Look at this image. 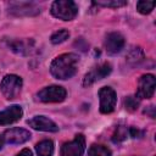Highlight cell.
I'll use <instances>...</instances> for the list:
<instances>
[{
    "label": "cell",
    "mask_w": 156,
    "mask_h": 156,
    "mask_svg": "<svg viewBox=\"0 0 156 156\" xmlns=\"http://www.w3.org/2000/svg\"><path fill=\"white\" fill-rule=\"evenodd\" d=\"M78 62L79 57L76 54L60 55L52 61L50 66V72L57 79H68L72 76H74Z\"/></svg>",
    "instance_id": "obj_1"
},
{
    "label": "cell",
    "mask_w": 156,
    "mask_h": 156,
    "mask_svg": "<svg viewBox=\"0 0 156 156\" xmlns=\"http://www.w3.org/2000/svg\"><path fill=\"white\" fill-rule=\"evenodd\" d=\"M51 13L56 18L63 21H71L77 16L78 7L76 2L71 0H56L51 5Z\"/></svg>",
    "instance_id": "obj_2"
},
{
    "label": "cell",
    "mask_w": 156,
    "mask_h": 156,
    "mask_svg": "<svg viewBox=\"0 0 156 156\" xmlns=\"http://www.w3.org/2000/svg\"><path fill=\"white\" fill-rule=\"evenodd\" d=\"M21 88H22V79H21V77H18L16 74L5 76L0 83L1 93L9 100L17 98V95L21 91Z\"/></svg>",
    "instance_id": "obj_3"
},
{
    "label": "cell",
    "mask_w": 156,
    "mask_h": 156,
    "mask_svg": "<svg viewBox=\"0 0 156 156\" xmlns=\"http://www.w3.org/2000/svg\"><path fill=\"white\" fill-rule=\"evenodd\" d=\"M66 90L60 85H50L41 89L37 96L41 102H61L66 99Z\"/></svg>",
    "instance_id": "obj_4"
},
{
    "label": "cell",
    "mask_w": 156,
    "mask_h": 156,
    "mask_svg": "<svg viewBox=\"0 0 156 156\" xmlns=\"http://www.w3.org/2000/svg\"><path fill=\"white\" fill-rule=\"evenodd\" d=\"M99 98H100V112L111 113L115 110L117 101L115 90L110 87H102L99 90Z\"/></svg>",
    "instance_id": "obj_5"
},
{
    "label": "cell",
    "mask_w": 156,
    "mask_h": 156,
    "mask_svg": "<svg viewBox=\"0 0 156 156\" xmlns=\"http://www.w3.org/2000/svg\"><path fill=\"white\" fill-rule=\"evenodd\" d=\"M85 151V139L82 134L76 135V138L65 143L61 147V156H83Z\"/></svg>",
    "instance_id": "obj_6"
},
{
    "label": "cell",
    "mask_w": 156,
    "mask_h": 156,
    "mask_svg": "<svg viewBox=\"0 0 156 156\" xmlns=\"http://www.w3.org/2000/svg\"><path fill=\"white\" fill-rule=\"evenodd\" d=\"M156 80L154 74H144L139 79L136 98L139 99H150L155 93Z\"/></svg>",
    "instance_id": "obj_7"
},
{
    "label": "cell",
    "mask_w": 156,
    "mask_h": 156,
    "mask_svg": "<svg viewBox=\"0 0 156 156\" xmlns=\"http://www.w3.org/2000/svg\"><path fill=\"white\" fill-rule=\"evenodd\" d=\"M9 12L13 16H35L40 12L39 6L33 2H11L9 5Z\"/></svg>",
    "instance_id": "obj_8"
},
{
    "label": "cell",
    "mask_w": 156,
    "mask_h": 156,
    "mask_svg": "<svg viewBox=\"0 0 156 156\" xmlns=\"http://www.w3.org/2000/svg\"><path fill=\"white\" fill-rule=\"evenodd\" d=\"M112 71V67L110 63L107 62H104L96 67H94L90 72H88L85 76H84V79H83V85L84 87H89L93 83H95L96 80L99 79H102L105 78L106 76H108Z\"/></svg>",
    "instance_id": "obj_9"
},
{
    "label": "cell",
    "mask_w": 156,
    "mask_h": 156,
    "mask_svg": "<svg viewBox=\"0 0 156 156\" xmlns=\"http://www.w3.org/2000/svg\"><path fill=\"white\" fill-rule=\"evenodd\" d=\"M27 123L29 124V127H32L35 130H41V132H57L58 127L56 126V123L51 119H49L45 116H34L33 118L28 119Z\"/></svg>",
    "instance_id": "obj_10"
},
{
    "label": "cell",
    "mask_w": 156,
    "mask_h": 156,
    "mask_svg": "<svg viewBox=\"0 0 156 156\" xmlns=\"http://www.w3.org/2000/svg\"><path fill=\"white\" fill-rule=\"evenodd\" d=\"M29 138L30 133L23 128H11L4 133V140L9 144H23Z\"/></svg>",
    "instance_id": "obj_11"
},
{
    "label": "cell",
    "mask_w": 156,
    "mask_h": 156,
    "mask_svg": "<svg viewBox=\"0 0 156 156\" xmlns=\"http://www.w3.org/2000/svg\"><path fill=\"white\" fill-rule=\"evenodd\" d=\"M23 115L22 107L18 105H12L2 111H0V126H6L17 122Z\"/></svg>",
    "instance_id": "obj_12"
},
{
    "label": "cell",
    "mask_w": 156,
    "mask_h": 156,
    "mask_svg": "<svg viewBox=\"0 0 156 156\" xmlns=\"http://www.w3.org/2000/svg\"><path fill=\"white\" fill-rule=\"evenodd\" d=\"M124 46V38L119 34V33H110L106 35L105 39V48L107 50L108 54L115 55L117 52H119Z\"/></svg>",
    "instance_id": "obj_13"
},
{
    "label": "cell",
    "mask_w": 156,
    "mask_h": 156,
    "mask_svg": "<svg viewBox=\"0 0 156 156\" xmlns=\"http://www.w3.org/2000/svg\"><path fill=\"white\" fill-rule=\"evenodd\" d=\"M37 154L39 156H52L54 152V143L51 140H43L35 146Z\"/></svg>",
    "instance_id": "obj_14"
},
{
    "label": "cell",
    "mask_w": 156,
    "mask_h": 156,
    "mask_svg": "<svg viewBox=\"0 0 156 156\" xmlns=\"http://www.w3.org/2000/svg\"><path fill=\"white\" fill-rule=\"evenodd\" d=\"M9 46L12 51L17 52V54H21V55H24L29 51V41H22V40H12L9 43Z\"/></svg>",
    "instance_id": "obj_15"
},
{
    "label": "cell",
    "mask_w": 156,
    "mask_h": 156,
    "mask_svg": "<svg viewBox=\"0 0 156 156\" xmlns=\"http://www.w3.org/2000/svg\"><path fill=\"white\" fill-rule=\"evenodd\" d=\"M89 156H111V150L104 145H91L89 151H88Z\"/></svg>",
    "instance_id": "obj_16"
},
{
    "label": "cell",
    "mask_w": 156,
    "mask_h": 156,
    "mask_svg": "<svg viewBox=\"0 0 156 156\" xmlns=\"http://www.w3.org/2000/svg\"><path fill=\"white\" fill-rule=\"evenodd\" d=\"M143 60H144V52L140 48H133L127 55V61L132 63H139Z\"/></svg>",
    "instance_id": "obj_17"
},
{
    "label": "cell",
    "mask_w": 156,
    "mask_h": 156,
    "mask_svg": "<svg viewBox=\"0 0 156 156\" xmlns=\"http://www.w3.org/2000/svg\"><path fill=\"white\" fill-rule=\"evenodd\" d=\"M68 37H69V32H68V30H66V29H60V30L55 32V33L51 35L50 40H51L52 44H60V43H63L66 39H68Z\"/></svg>",
    "instance_id": "obj_18"
},
{
    "label": "cell",
    "mask_w": 156,
    "mask_h": 156,
    "mask_svg": "<svg viewBox=\"0 0 156 156\" xmlns=\"http://www.w3.org/2000/svg\"><path fill=\"white\" fill-rule=\"evenodd\" d=\"M95 5H99V6H104V7H121V6H124L127 5V1L124 0H98V1H94Z\"/></svg>",
    "instance_id": "obj_19"
},
{
    "label": "cell",
    "mask_w": 156,
    "mask_h": 156,
    "mask_svg": "<svg viewBox=\"0 0 156 156\" xmlns=\"http://www.w3.org/2000/svg\"><path fill=\"white\" fill-rule=\"evenodd\" d=\"M155 7V1H138L136 2V10L143 13V15H147L150 13Z\"/></svg>",
    "instance_id": "obj_20"
},
{
    "label": "cell",
    "mask_w": 156,
    "mask_h": 156,
    "mask_svg": "<svg viewBox=\"0 0 156 156\" xmlns=\"http://www.w3.org/2000/svg\"><path fill=\"white\" fill-rule=\"evenodd\" d=\"M127 133H128V129L126 127H123V126H119V127H117L112 140L115 143H119V141H122V140H124L127 138Z\"/></svg>",
    "instance_id": "obj_21"
},
{
    "label": "cell",
    "mask_w": 156,
    "mask_h": 156,
    "mask_svg": "<svg viewBox=\"0 0 156 156\" xmlns=\"http://www.w3.org/2000/svg\"><path fill=\"white\" fill-rule=\"evenodd\" d=\"M124 106H126V108L128 111H135L138 108V106H139V101L133 96H128L124 100Z\"/></svg>",
    "instance_id": "obj_22"
},
{
    "label": "cell",
    "mask_w": 156,
    "mask_h": 156,
    "mask_svg": "<svg viewBox=\"0 0 156 156\" xmlns=\"http://www.w3.org/2000/svg\"><path fill=\"white\" fill-rule=\"evenodd\" d=\"M17 156H33V154H32V151L29 149H23Z\"/></svg>",
    "instance_id": "obj_23"
},
{
    "label": "cell",
    "mask_w": 156,
    "mask_h": 156,
    "mask_svg": "<svg viewBox=\"0 0 156 156\" xmlns=\"http://www.w3.org/2000/svg\"><path fill=\"white\" fill-rule=\"evenodd\" d=\"M4 141H5V140H4V136H0V150L2 149V145H4Z\"/></svg>",
    "instance_id": "obj_24"
}]
</instances>
